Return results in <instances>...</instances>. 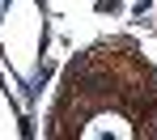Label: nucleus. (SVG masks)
<instances>
[{"label": "nucleus", "mask_w": 157, "mask_h": 140, "mask_svg": "<svg viewBox=\"0 0 157 140\" xmlns=\"http://www.w3.org/2000/svg\"><path fill=\"white\" fill-rule=\"evenodd\" d=\"M98 9H102V13H115V9H119V0H98Z\"/></svg>", "instance_id": "obj_1"}]
</instances>
